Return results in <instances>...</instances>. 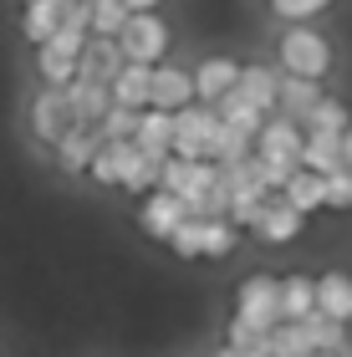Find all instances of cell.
<instances>
[{
  "label": "cell",
  "mask_w": 352,
  "mask_h": 357,
  "mask_svg": "<svg viewBox=\"0 0 352 357\" xmlns=\"http://www.w3.org/2000/svg\"><path fill=\"white\" fill-rule=\"evenodd\" d=\"M276 67L291 72V77H316V82H327L332 72H337V46L322 26L312 21H286V31L276 36Z\"/></svg>",
  "instance_id": "1"
},
{
  "label": "cell",
  "mask_w": 352,
  "mask_h": 357,
  "mask_svg": "<svg viewBox=\"0 0 352 357\" xmlns=\"http://www.w3.org/2000/svg\"><path fill=\"white\" fill-rule=\"evenodd\" d=\"M98 143H102L98 128L72 123L67 133H61V138L52 143V164H56L61 174H67V178H82V174H87V164H92V153H98Z\"/></svg>",
  "instance_id": "10"
},
{
  "label": "cell",
  "mask_w": 352,
  "mask_h": 357,
  "mask_svg": "<svg viewBox=\"0 0 352 357\" xmlns=\"http://www.w3.org/2000/svg\"><path fill=\"white\" fill-rule=\"evenodd\" d=\"M67 97H72V118L87 123V128H98L102 112L113 107V92H107V82H87V77H72V82H67Z\"/></svg>",
  "instance_id": "18"
},
{
  "label": "cell",
  "mask_w": 352,
  "mask_h": 357,
  "mask_svg": "<svg viewBox=\"0 0 352 357\" xmlns=\"http://www.w3.org/2000/svg\"><path fill=\"white\" fill-rule=\"evenodd\" d=\"M133 128H138V107H107L102 112V123H98V133L102 138H133Z\"/></svg>",
  "instance_id": "34"
},
{
  "label": "cell",
  "mask_w": 352,
  "mask_h": 357,
  "mask_svg": "<svg viewBox=\"0 0 352 357\" xmlns=\"http://www.w3.org/2000/svg\"><path fill=\"white\" fill-rule=\"evenodd\" d=\"M215 128H220V112L215 102H189L174 112V149L169 153H179V158H210V138H215Z\"/></svg>",
  "instance_id": "7"
},
{
  "label": "cell",
  "mask_w": 352,
  "mask_h": 357,
  "mask_svg": "<svg viewBox=\"0 0 352 357\" xmlns=\"http://www.w3.org/2000/svg\"><path fill=\"white\" fill-rule=\"evenodd\" d=\"M128 10H164V0H123Z\"/></svg>",
  "instance_id": "35"
},
{
  "label": "cell",
  "mask_w": 352,
  "mask_h": 357,
  "mask_svg": "<svg viewBox=\"0 0 352 357\" xmlns=\"http://www.w3.org/2000/svg\"><path fill=\"white\" fill-rule=\"evenodd\" d=\"M77 118H72V97H67V87H36L31 92V102H26V128H31V138L41 143V149H52V143L67 133Z\"/></svg>",
  "instance_id": "6"
},
{
  "label": "cell",
  "mask_w": 352,
  "mask_h": 357,
  "mask_svg": "<svg viewBox=\"0 0 352 357\" xmlns=\"http://www.w3.org/2000/svg\"><path fill=\"white\" fill-rule=\"evenodd\" d=\"M301 164L316 174L342 169V133H327V128H307V143H301Z\"/></svg>",
  "instance_id": "23"
},
{
  "label": "cell",
  "mask_w": 352,
  "mask_h": 357,
  "mask_svg": "<svg viewBox=\"0 0 352 357\" xmlns=\"http://www.w3.org/2000/svg\"><path fill=\"white\" fill-rule=\"evenodd\" d=\"M230 317L270 332L281 321V281L276 275H245V281L235 286V296H230Z\"/></svg>",
  "instance_id": "5"
},
{
  "label": "cell",
  "mask_w": 352,
  "mask_h": 357,
  "mask_svg": "<svg viewBox=\"0 0 352 357\" xmlns=\"http://www.w3.org/2000/svg\"><path fill=\"white\" fill-rule=\"evenodd\" d=\"M194 102V72L179 67V61H153V82H148V107H169L179 112Z\"/></svg>",
  "instance_id": "9"
},
{
  "label": "cell",
  "mask_w": 352,
  "mask_h": 357,
  "mask_svg": "<svg viewBox=\"0 0 352 357\" xmlns=\"http://www.w3.org/2000/svg\"><path fill=\"white\" fill-rule=\"evenodd\" d=\"M250 153V133H240V128H230L225 118H220V128H215V138H210V164H240V158Z\"/></svg>",
  "instance_id": "27"
},
{
  "label": "cell",
  "mask_w": 352,
  "mask_h": 357,
  "mask_svg": "<svg viewBox=\"0 0 352 357\" xmlns=\"http://www.w3.org/2000/svg\"><path fill=\"white\" fill-rule=\"evenodd\" d=\"M327 209L332 215H352V169H332L327 174Z\"/></svg>",
  "instance_id": "33"
},
{
  "label": "cell",
  "mask_w": 352,
  "mask_h": 357,
  "mask_svg": "<svg viewBox=\"0 0 352 357\" xmlns=\"http://www.w3.org/2000/svg\"><path fill=\"white\" fill-rule=\"evenodd\" d=\"M148 82H153V67L123 61V67L113 72V82H107V92H113L118 107H148Z\"/></svg>",
  "instance_id": "21"
},
{
  "label": "cell",
  "mask_w": 352,
  "mask_h": 357,
  "mask_svg": "<svg viewBox=\"0 0 352 357\" xmlns=\"http://www.w3.org/2000/svg\"><path fill=\"white\" fill-rule=\"evenodd\" d=\"M158 169H164V158H153V153H133V164H128V174H123V194H133V199H138V194H148L153 184H158Z\"/></svg>",
  "instance_id": "29"
},
{
  "label": "cell",
  "mask_w": 352,
  "mask_h": 357,
  "mask_svg": "<svg viewBox=\"0 0 352 357\" xmlns=\"http://www.w3.org/2000/svg\"><path fill=\"white\" fill-rule=\"evenodd\" d=\"M235 82H240V61L235 56L210 52V56L194 61V97H199V102H220Z\"/></svg>",
  "instance_id": "11"
},
{
  "label": "cell",
  "mask_w": 352,
  "mask_h": 357,
  "mask_svg": "<svg viewBox=\"0 0 352 357\" xmlns=\"http://www.w3.org/2000/svg\"><path fill=\"white\" fill-rule=\"evenodd\" d=\"M67 15V0H21V41L41 46Z\"/></svg>",
  "instance_id": "16"
},
{
  "label": "cell",
  "mask_w": 352,
  "mask_h": 357,
  "mask_svg": "<svg viewBox=\"0 0 352 357\" xmlns=\"http://www.w3.org/2000/svg\"><path fill=\"white\" fill-rule=\"evenodd\" d=\"M266 352H281V357H301V352H316V337H312V317L307 321H276L266 332Z\"/></svg>",
  "instance_id": "24"
},
{
  "label": "cell",
  "mask_w": 352,
  "mask_h": 357,
  "mask_svg": "<svg viewBox=\"0 0 352 357\" xmlns=\"http://www.w3.org/2000/svg\"><path fill=\"white\" fill-rule=\"evenodd\" d=\"M245 245V230L230 215H204V261H230Z\"/></svg>",
  "instance_id": "22"
},
{
  "label": "cell",
  "mask_w": 352,
  "mask_h": 357,
  "mask_svg": "<svg viewBox=\"0 0 352 357\" xmlns=\"http://www.w3.org/2000/svg\"><path fill=\"white\" fill-rule=\"evenodd\" d=\"M291 209H301V215H316V209H327V174H316L307 164H296L291 174H286V184L276 189Z\"/></svg>",
  "instance_id": "12"
},
{
  "label": "cell",
  "mask_w": 352,
  "mask_h": 357,
  "mask_svg": "<svg viewBox=\"0 0 352 357\" xmlns=\"http://www.w3.org/2000/svg\"><path fill=\"white\" fill-rule=\"evenodd\" d=\"M342 164L352 169V123H347V133H342Z\"/></svg>",
  "instance_id": "36"
},
{
  "label": "cell",
  "mask_w": 352,
  "mask_h": 357,
  "mask_svg": "<svg viewBox=\"0 0 352 357\" xmlns=\"http://www.w3.org/2000/svg\"><path fill=\"white\" fill-rule=\"evenodd\" d=\"M215 112H220V118H225L230 128H240V133H250V138H255V128L266 123V112L255 107L250 97H240L235 87H230V92H225V97H220V102H215Z\"/></svg>",
  "instance_id": "26"
},
{
  "label": "cell",
  "mask_w": 352,
  "mask_h": 357,
  "mask_svg": "<svg viewBox=\"0 0 352 357\" xmlns=\"http://www.w3.org/2000/svg\"><path fill=\"white\" fill-rule=\"evenodd\" d=\"M337 0H266V10L276 15V21H316V15H327Z\"/></svg>",
  "instance_id": "32"
},
{
  "label": "cell",
  "mask_w": 352,
  "mask_h": 357,
  "mask_svg": "<svg viewBox=\"0 0 352 357\" xmlns=\"http://www.w3.org/2000/svg\"><path fill=\"white\" fill-rule=\"evenodd\" d=\"M169 250L179 255L184 266L204 261V215H184L179 225H174V235H169Z\"/></svg>",
  "instance_id": "25"
},
{
  "label": "cell",
  "mask_w": 352,
  "mask_h": 357,
  "mask_svg": "<svg viewBox=\"0 0 352 357\" xmlns=\"http://www.w3.org/2000/svg\"><path fill=\"white\" fill-rule=\"evenodd\" d=\"M316 97H322V82H316V77H291V72H281L276 112H286V118H296V123H307V112L316 107Z\"/></svg>",
  "instance_id": "17"
},
{
  "label": "cell",
  "mask_w": 352,
  "mask_h": 357,
  "mask_svg": "<svg viewBox=\"0 0 352 357\" xmlns=\"http://www.w3.org/2000/svg\"><path fill=\"white\" fill-rule=\"evenodd\" d=\"M123 46L118 36H87L82 56H77V77H87V82H113V72L123 67Z\"/></svg>",
  "instance_id": "13"
},
{
  "label": "cell",
  "mask_w": 352,
  "mask_h": 357,
  "mask_svg": "<svg viewBox=\"0 0 352 357\" xmlns=\"http://www.w3.org/2000/svg\"><path fill=\"white\" fill-rule=\"evenodd\" d=\"M301 143H307V123L286 118V112H266V123L250 138V153L261 158V174L270 189H281L286 174L301 164Z\"/></svg>",
  "instance_id": "2"
},
{
  "label": "cell",
  "mask_w": 352,
  "mask_h": 357,
  "mask_svg": "<svg viewBox=\"0 0 352 357\" xmlns=\"http://www.w3.org/2000/svg\"><path fill=\"white\" fill-rule=\"evenodd\" d=\"M276 87H281V67H266V61H240L235 92L250 97L261 112H276Z\"/></svg>",
  "instance_id": "15"
},
{
  "label": "cell",
  "mask_w": 352,
  "mask_h": 357,
  "mask_svg": "<svg viewBox=\"0 0 352 357\" xmlns=\"http://www.w3.org/2000/svg\"><path fill=\"white\" fill-rule=\"evenodd\" d=\"M123 21H128L123 0H87V31L92 36H118Z\"/></svg>",
  "instance_id": "30"
},
{
  "label": "cell",
  "mask_w": 352,
  "mask_h": 357,
  "mask_svg": "<svg viewBox=\"0 0 352 357\" xmlns=\"http://www.w3.org/2000/svg\"><path fill=\"white\" fill-rule=\"evenodd\" d=\"M225 352H245V357H261L266 352V332L261 327H250V321H240V317H230L225 321Z\"/></svg>",
  "instance_id": "31"
},
{
  "label": "cell",
  "mask_w": 352,
  "mask_h": 357,
  "mask_svg": "<svg viewBox=\"0 0 352 357\" xmlns=\"http://www.w3.org/2000/svg\"><path fill=\"white\" fill-rule=\"evenodd\" d=\"M316 312L332 317V321H352V275L347 271L316 275Z\"/></svg>",
  "instance_id": "19"
},
{
  "label": "cell",
  "mask_w": 352,
  "mask_h": 357,
  "mask_svg": "<svg viewBox=\"0 0 352 357\" xmlns=\"http://www.w3.org/2000/svg\"><path fill=\"white\" fill-rule=\"evenodd\" d=\"M281 317H286V321L316 317V275H307V271L281 275Z\"/></svg>",
  "instance_id": "20"
},
{
  "label": "cell",
  "mask_w": 352,
  "mask_h": 357,
  "mask_svg": "<svg viewBox=\"0 0 352 357\" xmlns=\"http://www.w3.org/2000/svg\"><path fill=\"white\" fill-rule=\"evenodd\" d=\"M118 46H123L128 61L153 67V61H164L174 52V26L164 21V10H128V21L118 31Z\"/></svg>",
  "instance_id": "3"
},
{
  "label": "cell",
  "mask_w": 352,
  "mask_h": 357,
  "mask_svg": "<svg viewBox=\"0 0 352 357\" xmlns=\"http://www.w3.org/2000/svg\"><path fill=\"white\" fill-rule=\"evenodd\" d=\"M133 143L143 153H153V158H169V149H174V112L169 107H138Z\"/></svg>",
  "instance_id": "14"
},
{
  "label": "cell",
  "mask_w": 352,
  "mask_h": 357,
  "mask_svg": "<svg viewBox=\"0 0 352 357\" xmlns=\"http://www.w3.org/2000/svg\"><path fill=\"white\" fill-rule=\"evenodd\" d=\"M301 230H307V215L301 209H291L281 199V194H270V199L255 209V220L245 225V235L255 240V245H266V250H286V245H296Z\"/></svg>",
  "instance_id": "4"
},
{
  "label": "cell",
  "mask_w": 352,
  "mask_h": 357,
  "mask_svg": "<svg viewBox=\"0 0 352 357\" xmlns=\"http://www.w3.org/2000/svg\"><path fill=\"white\" fill-rule=\"evenodd\" d=\"M347 123H352V107L342 97H332V92H322L316 107L307 112V128H327V133H347Z\"/></svg>",
  "instance_id": "28"
},
{
  "label": "cell",
  "mask_w": 352,
  "mask_h": 357,
  "mask_svg": "<svg viewBox=\"0 0 352 357\" xmlns=\"http://www.w3.org/2000/svg\"><path fill=\"white\" fill-rule=\"evenodd\" d=\"M184 215H194L174 189L164 184H153L148 194H138V230L153 240V245H169V235H174V225H179Z\"/></svg>",
  "instance_id": "8"
}]
</instances>
